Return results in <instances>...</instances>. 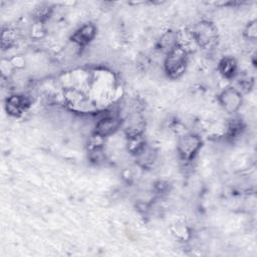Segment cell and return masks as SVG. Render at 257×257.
Here are the masks:
<instances>
[{
  "label": "cell",
  "mask_w": 257,
  "mask_h": 257,
  "mask_svg": "<svg viewBox=\"0 0 257 257\" xmlns=\"http://www.w3.org/2000/svg\"><path fill=\"white\" fill-rule=\"evenodd\" d=\"M187 52L186 50L178 45L172 51H170L165 59L164 67L165 71L171 78H178L180 77L186 69L187 66Z\"/></svg>",
  "instance_id": "cell-1"
},
{
  "label": "cell",
  "mask_w": 257,
  "mask_h": 257,
  "mask_svg": "<svg viewBox=\"0 0 257 257\" xmlns=\"http://www.w3.org/2000/svg\"><path fill=\"white\" fill-rule=\"evenodd\" d=\"M192 35L198 45L203 48H210L215 45L217 41V30L215 26L208 21L197 23L193 28Z\"/></svg>",
  "instance_id": "cell-2"
},
{
  "label": "cell",
  "mask_w": 257,
  "mask_h": 257,
  "mask_svg": "<svg viewBox=\"0 0 257 257\" xmlns=\"http://www.w3.org/2000/svg\"><path fill=\"white\" fill-rule=\"evenodd\" d=\"M202 147V140L198 135L187 134L179 139L178 151L184 161H191Z\"/></svg>",
  "instance_id": "cell-3"
},
{
  "label": "cell",
  "mask_w": 257,
  "mask_h": 257,
  "mask_svg": "<svg viewBox=\"0 0 257 257\" xmlns=\"http://www.w3.org/2000/svg\"><path fill=\"white\" fill-rule=\"evenodd\" d=\"M219 101L227 112L234 113L241 106V103H242L241 93L234 87H228L220 93Z\"/></svg>",
  "instance_id": "cell-4"
},
{
  "label": "cell",
  "mask_w": 257,
  "mask_h": 257,
  "mask_svg": "<svg viewBox=\"0 0 257 257\" xmlns=\"http://www.w3.org/2000/svg\"><path fill=\"white\" fill-rule=\"evenodd\" d=\"M120 125V120L116 116L105 115L101 117L94 126V134L97 138H104L112 135Z\"/></svg>",
  "instance_id": "cell-5"
},
{
  "label": "cell",
  "mask_w": 257,
  "mask_h": 257,
  "mask_svg": "<svg viewBox=\"0 0 257 257\" xmlns=\"http://www.w3.org/2000/svg\"><path fill=\"white\" fill-rule=\"evenodd\" d=\"M30 105L29 99L22 94L10 95L5 102L6 110L9 114L14 116L21 115Z\"/></svg>",
  "instance_id": "cell-6"
},
{
  "label": "cell",
  "mask_w": 257,
  "mask_h": 257,
  "mask_svg": "<svg viewBox=\"0 0 257 257\" xmlns=\"http://www.w3.org/2000/svg\"><path fill=\"white\" fill-rule=\"evenodd\" d=\"M96 34V27L91 23H86L78 28L71 36V40L79 46L88 44Z\"/></svg>",
  "instance_id": "cell-7"
},
{
  "label": "cell",
  "mask_w": 257,
  "mask_h": 257,
  "mask_svg": "<svg viewBox=\"0 0 257 257\" xmlns=\"http://www.w3.org/2000/svg\"><path fill=\"white\" fill-rule=\"evenodd\" d=\"M158 45L163 52H166L168 54L170 51H172L174 48H176L179 45L177 32L173 30H168L167 32H165L161 36Z\"/></svg>",
  "instance_id": "cell-8"
},
{
  "label": "cell",
  "mask_w": 257,
  "mask_h": 257,
  "mask_svg": "<svg viewBox=\"0 0 257 257\" xmlns=\"http://www.w3.org/2000/svg\"><path fill=\"white\" fill-rule=\"evenodd\" d=\"M219 71L226 78H233L237 71V63L232 57H224L219 62Z\"/></svg>",
  "instance_id": "cell-9"
},
{
  "label": "cell",
  "mask_w": 257,
  "mask_h": 257,
  "mask_svg": "<svg viewBox=\"0 0 257 257\" xmlns=\"http://www.w3.org/2000/svg\"><path fill=\"white\" fill-rule=\"evenodd\" d=\"M138 161L140 162V164L143 167H148L150 165H152L155 161L156 158V153L154 152L153 149H150L148 147H146L138 156Z\"/></svg>",
  "instance_id": "cell-10"
},
{
  "label": "cell",
  "mask_w": 257,
  "mask_h": 257,
  "mask_svg": "<svg viewBox=\"0 0 257 257\" xmlns=\"http://www.w3.org/2000/svg\"><path fill=\"white\" fill-rule=\"evenodd\" d=\"M243 127H244V125H243L242 119L238 118V117H233L230 119V122L228 125V134L230 137L234 138L242 132Z\"/></svg>",
  "instance_id": "cell-11"
},
{
  "label": "cell",
  "mask_w": 257,
  "mask_h": 257,
  "mask_svg": "<svg viewBox=\"0 0 257 257\" xmlns=\"http://www.w3.org/2000/svg\"><path fill=\"white\" fill-rule=\"evenodd\" d=\"M256 31H257V29H256V21L254 20V21L250 22L247 25V27L245 29V35H246V37L248 39L254 40L256 38Z\"/></svg>",
  "instance_id": "cell-12"
}]
</instances>
